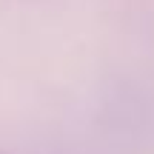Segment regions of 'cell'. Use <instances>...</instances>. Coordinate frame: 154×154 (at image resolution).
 <instances>
[{"mask_svg":"<svg viewBox=\"0 0 154 154\" xmlns=\"http://www.w3.org/2000/svg\"><path fill=\"white\" fill-rule=\"evenodd\" d=\"M0 154H3V151H0Z\"/></svg>","mask_w":154,"mask_h":154,"instance_id":"1","label":"cell"}]
</instances>
